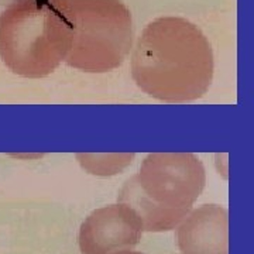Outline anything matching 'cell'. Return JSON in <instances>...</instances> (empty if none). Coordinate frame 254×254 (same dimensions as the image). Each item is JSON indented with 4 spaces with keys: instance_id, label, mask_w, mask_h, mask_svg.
Wrapping results in <instances>:
<instances>
[{
    "instance_id": "cell-8",
    "label": "cell",
    "mask_w": 254,
    "mask_h": 254,
    "mask_svg": "<svg viewBox=\"0 0 254 254\" xmlns=\"http://www.w3.org/2000/svg\"><path fill=\"white\" fill-rule=\"evenodd\" d=\"M113 254H143V253L133 252V250H122V252H116V253H113Z\"/></svg>"
},
{
    "instance_id": "cell-1",
    "label": "cell",
    "mask_w": 254,
    "mask_h": 254,
    "mask_svg": "<svg viewBox=\"0 0 254 254\" xmlns=\"http://www.w3.org/2000/svg\"><path fill=\"white\" fill-rule=\"evenodd\" d=\"M213 51L198 26L182 17L151 21L131 57L136 85L154 99L184 103L202 98L213 79Z\"/></svg>"
},
{
    "instance_id": "cell-4",
    "label": "cell",
    "mask_w": 254,
    "mask_h": 254,
    "mask_svg": "<svg viewBox=\"0 0 254 254\" xmlns=\"http://www.w3.org/2000/svg\"><path fill=\"white\" fill-rule=\"evenodd\" d=\"M72 41L65 63L85 72L103 73L119 68L133 44V23L120 0H68Z\"/></svg>"
},
{
    "instance_id": "cell-5",
    "label": "cell",
    "mask_w": 254,
    "mask_h": 254,
    "mask_svg": "<svg viewBox=\"0 0 254 254\" xmlns=\"http://www.w3.org/2000/svg\"><path fill=\"white\" fill-rule=\"evenodd\" d=\"M143 223L136 212L122 202L93 210L79 229L82 254H113L133 250L143 236Z\"/></svg>"
},
{
    "instance_id": "cell-7",
    "label": "cell",
    "mask_w": 254,
    "mask_h": 254,
    "mask_svg": "<svg viewBox=\"0 0 254 254\" xmlns=\"http://www.w3.org/2000/svg\"><path fill=\"white\" fill-rule=\"evenodd\" d=\"M134 158V154H79L78 160L81 165L93 175H115L125 170L131 160Z\"/></svg>"
},
{
    "instance_id": "cell-2",
    "label": "cell",
    "mask_w": 254,
    "mask_h": 254,
    "mask_svg": "<svg viewBox=\"0 0 254 254\" xmlns=\"http://www.w3.org/2000/svg\"><path fill=\"white\" fill-rule=\"evenodd\" d=\"M71 41L68 0H14L0 14V58L23 78H44L54 72Z\"/></svg>"
},
{
    "instance_id": "cell-6",
    "label": "cell",
    "mask_w": 254,
    "mask_h": 254,
    "mask_svg": "<svg viewBox=\"0 0 254 254\" xmlns=\"http://www.w3.org/2000/svg\"><path fill=\"white\" fill-rule=\"evenodd\" d=\"M181 254H229V215L222 205L190 209L177 226Z\"/></svg>"
},
{
    "instance_id": "cell-3",
    "label": "cell",
    "mask_w": 254,
    "mask_h": 254,
    "mask_svg": "<svg viewBox=\"0 0 254 254\" xmlns=\"http://www.w3.org/2000/svg\"><path fill=\"white\" fill-rule=\"evenodd\" d=\"M206 184L205 167L190 153H153L127 180L119 202L133 209L144 232L177 229Z\"/></svg>"
}]
</instances>
